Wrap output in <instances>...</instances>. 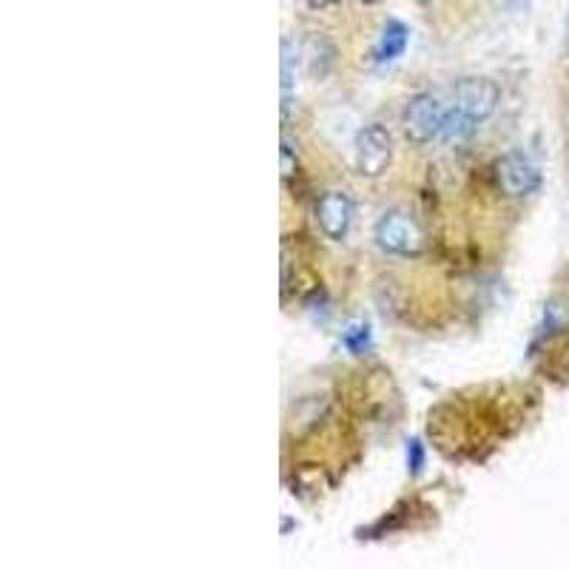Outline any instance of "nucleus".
Returning a JSON list of instances; mask_svg holds the SVG:
<instances>
[{"instance_id":"1","label":"nucleus","mask_w":569,"mask_h":569,"mask_svg":"<svg viewBox=\"0 0 569 569\" xmlns=\"http://www.w3.org/2000/svg\"><path fill=\"white\" fill-rule=\"evenodd\" d=\"M447 120L441 129L444 143H461L493 117L498 106V86L487 77H467L447 92Z\"/></svg>"},{"instance_id":"2","label":"nucleus","mask_w":569,"mask_h":569,"mask_svg":"<svg viewBox=\"0 0 569 569\" xmlns=\"http://www.w3.org/2000/svg\"><path fill=\"white\" fill-rule=\"evenodd\" d=\"M447 94L427 92L410 100L404 109V137L413 146H427L433 140H441V129L447 120Z\"/></svg>"},{"instance_id":"3","label":"nucleus","mask_w":569,"mask_h":569,"mask_svg":"<svg viewBox=\"0 0 569 569\" xmlns=\"http://www.w3.org/2000/svg\"><path fill=\"white\" fill-rule=\"evenodd\" d=\"M376 242H379L382 251L399 254V257L419 254L424 245L419 225L402 211H387L385 217L376 222Z\"/></svg>"},{"instance_id":"4","label":"nucleus","mask_w":569,"mask_h":569,"mask_svg":"<svg viewBox=\"0 0 569 569\" xmlns=\"http://www.w3.org/2000/svg\"><path fill=\"white\" fill-rule=\"evenodd\" d=\"M356 168L362 177H382L393 160V140L382 126H365V129L356 134Z\"/></svg>"},{"instance_id":"5","label":"nucleus","mask_w":569,"mask_h":569,"mask_svg":"<svg viewBox=\"0 0 569 569\" xmlns=\"http://www.w3.org/2000/svg\"><path fill=\"white\" fill-rule=\"evenodd\" d=\"M496 183L507 197H530L541 188V171L527 154L510 151L496 163Z\"/></svg>"},{"instance_id":"6","label":"nucleus","mask_w":569,"mask_h":569,"mask_svg":"<svg viewBox=\"0 0 569 569\" xmlns=\"http://www.w3.org/2000/svg\"><path fill=\"white\" fill-rule=\"evenodd\" d=\"M316 222L328 239H345L353 222V200L345 191H328L316 202Z\"/></svg>"},{"instance_id":"7","label":"nucleus","mask_w":569,"mask_h":569,"mask_svg":"<svg viewBox=\"0 0 569 569\" xmlns=\"http://www.w3.org/2000/svg\"><path fill=\"white\" fill-rule=\"evenodd\" d=\"M407 43H410V29L404 26L402 20H387L382 35H379V43L373 49V60L376 63H390V60L404 55Z\"/></svg>"},{"instance_id":"8","label":"nucleus","mask_w":569,"mask_h":569,"mask_svg":"<svg viewBox=\"0 0 569 569\" xmlns=\"http://www.w3.org/2000/svg\"><path fill=\"white\" fill-rule=\"evenodd\" d=\"M299 60H302V49L296 46L291 37L282 40V114H291V100H294L296 74H299Z\"/></svg>"},{"instance_id":"9","label":"nucleus","mask_w":569,"mask_h":569,"mask_svg":"<svg viewBox=\"0 0 569 569\" xmlns=\"http://www.w3.org/2000/svg\"><path fill=\"white\" fill-rule=\"evenodd\" d=\"M342 345L350 350V353H365L370 345V328L368 325H350L348 331L342 333Z\"/></svg>"},{"instance_id":"10","label":"nucleus","mask_w":569,"mask_h":569,"mask_svg":"<svg viewBox=\"0 0 569 569\" xmlns=\"http://www.w3.org/2000/svg\"><path fill=\"white\" fill-rule=\"evenodd\" d=\"M424 467V444L419 439L407 441V470L410 476H419Z\"/></svg>"},{"instance_id":"11","label":"nucleus","mask_w":569,"mask_h":569,"mask_svg":"<svg viewBox=\"0 0 569 569\" xmlns=\"http://www.w3.org/2000/svg\"><path fill=\"white\" fill-rule=\"evenodd\" d=\"M339 0H308V6L311 9H331V6H336Z\"/></svg>"},{"instance_id":"12","label":"nucleus","mask_w":569,"mask_h":569,"mask_svg":"<svg viewBox=\"0 0 569 569\" xmlns=\"http://www.w3.org/2000/svg\"><path fill=\"white\" fill-rule=\"evenodd\" d=\"M359 3H365V6H376V3H382V0H359Z\"/></svg>"},{"instance_id":"13","label":"nucleus","mask_w":569,"mask_h":569,"mask_svg":"<svg viewBox=\"0 0 569 569\" xmlns=\"http://www.w3.org/2000/svg\"><path fill=\"white\" fill-rule=\"evenodd\" d=\"M504 6H515V3H521V0H501Z\"/></svg>"},{"instance_id":"14","label":"nucleus","mask_w":569,"mask_h":569,"mask_svg":"<svg viewBox=\"0 0 569 569\" xmlns=\"http://www.w3.org/2000/svg\"><path fill=\"white\" fill-rule=\"evenodd\" d=\"M416 3H422V6H424V3H433V0H416Z\"/></svg>"},{"instance_id":"15","label":"nucleus","mask_w":569,"mask_h":569,"mask_svg":"<svg viewBox=\"0 0 569 569\" xmlns=\"http://www.w3.org/2000/svg\"><path fill=\"white\" fill-rule=\"evenodd\" d=\"M567 37H569V18H567Z\"/></svg>"}]
</instances>
